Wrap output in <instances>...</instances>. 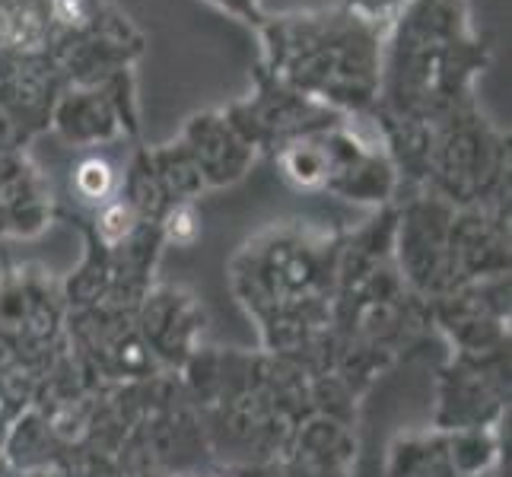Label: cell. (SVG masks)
Instances as JSON below:
<instances>
[{
	"label": "cell",
	"mask_w": 512,
	"mask_h": 477,
	"mask_svg": "<svg viewBox=\"0 0 512 477\" xmlns=\"http://www.w3.org/2000/svg\"><path fill=\"white\" fill-rule=\"evenodd\" d=\"M77 188L86 194L90 201H102L105 194L112 191V169L102 159H86L77 172Z\"/></svg>",
	"instance_id": "obj_1"
},
{
	"label": "cell",
	"mask_w": 512,
	"mask_h": 477,
	"mask_svg": "<svg viewBox=\"0 0 512 477\" xmlns=\"http://www.w3.org/2000/svg\"><path fill=\"white\" fill-rule=\"evenodd\" d=\"M131 229V210L125 204H115L105 210V217H102V233L109 236V239H121Z\"/></svg>",
	"instance_id": "obj_2"
},
{
	"label": "cell",
	"mask_w": 512,
	"mask_h": 477,
	"mask_svg": "<svg viewBox=\"0 0 512 477\" xmlns=\"http://www.w3.org/2000/svg\"><path fill=\"white\" fill-rule=\"evenodd\" d=\"M169 233H172L175 239H191L194 223H191V214H188V210H182V214H172V220H169Z\"/></svg>",
	"instance_id": "obj_3"
},
{
	"label": "cell",
	"mask_w": 512,
	"mask_h": 477,
	"mask_svg": "<svg viewBox=\"0 0 512 477\" xmlns=\"http://www.w3.org/2000/svg\"><path fill=\"white\" fill-rule=\"evenodd\" d=\"M58 4V16L64 23H80L83 20V4L80 0H55Z\"/></svg>",
	"instance_id": "obj_4"
}]
</instances>
